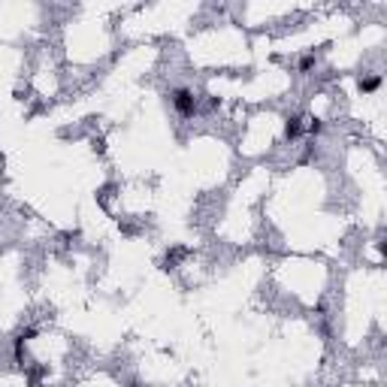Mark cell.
I'll return each instance as SVG.
<instances>
[{
	"label": "cell",
	"mask_w": 387,
	"mask_h": 387,
	"mask_svg": "<svg viewBox=\"0 0 387 387\" xmlns=\"http://www.w3.org/2000/svg\"><path fill=\"white\" fill-rule=\"evenodd\" d=\"M308 133H312V136L324 133V121H321V118H312V121H308Z\"/></svg>",
	"instance_id": "cell-4"
},
{
	"label": "cell",
	"mask_w": 387,
	"mask_h": 387,
	"mask_svg": "<svg viewBox=\"0 0 387 387\" xmlns=\"http://www.w3.org/2000/svg\"><path fill=\"white\" fill-rule=\"evenodd\" d=\"M378 88H381V76H363V79H360V91L363 94H372Z\"/></svg>",
	"instance_id": "cell-3"
},
{
	"label": "cell",
	"mask_w": 387,
	"mask_h": 387,
	"mask_svg": "<svg viewBox=\"0 0 387 387\" xmlns=\"http://www.w3.org/2000/svg\"><path fill=\"white\" fill-rule=\"evenodd\" d=\"M127 387H139V384H136V381H130V384H127Z\"/></svg>",
	"instance_id": "cell-6"
},
{
	"label": "cell",
	"mask_w": 387,
	"mask_h": 387,
	"mask_svg": "<svg viewBox=\"0 0 387 387\" xmlns=\"http://www.w3.org/2000/svg\"><path fill=\"white\" fill-rule=\"evenodd\" d=\"M299 133H302V118H299V115H290V118L284 121V136H287V139H296Z\"/></svg>",
	"instance_id": "cell-2"
},
{
	"label": "cell",
	"mask_w": 387,
	"mask_h": 387,
	"mask_svg": "<svg viewBox=\"0 0 387 387\" xmlns=\"http://www.w3.org/2000/svg\"><path fill=\"white\" fill-rule=\"evenodd\" d=\"M173 106H176V112H179V115L191 118V115L197 112V100H194V91H188V88H176V91H173Z\"/></svg>",
	"instance_id": "cell-1"
},
{
	"label": "cell",
	"mask_w": 387,
	"mask_h": 387,
	"mask_svg": "<svg viewBox=\"0 0 387 387\" xmlns=\"http://www.w3.org/2000/svg\"><path fill=\"white\" fill-rule=\"evenodd\" d=\"M312 67H315V55H305V58L299 61V73H308Z\"/></svg>",
	"instance_id": "cell-5"
}]
</instances>
